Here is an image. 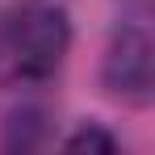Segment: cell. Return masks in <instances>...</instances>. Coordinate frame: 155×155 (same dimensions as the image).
<instances>
[{
  "label": "cell",
  "instance_id": "6da1fadb",
  "mask_svg": "<svg viewBox=\"0 0 155 155\" xmlns=\"http://www.w3.org/2000/svg\"><path fill=\"white\" fill-rule=\"evenodd\" d=\"M71 46L67 8L54 0H17L0 13V80L42 84L51 80Z\"/></svg>",
  "mask_w": 155,
  "mask_h": 155
},
{
  "label": "cell",
  "instance_id": "7a4b0ae2",
  "mask_svg": "<svg viewBox=\"0 0 155 155\" xmlns=\"http://www.w3.org/2000/svg\"><path fill=\"white\" fill-rule=\"evenodd\" d=\"M101 80L109 97L126 105H147L155 97V42L147 29V17H126L113 29V38L105 46Z\"/></svg>",
  "mask_w": 155,
  "mask_h": 155
},
{
  "label": "cell",
  "instance_id": "3957f363",
  "mask_svg": "<svg viewBox=\"0 0 155 155\" xmlns=\"http://www.w3.org/2000/svg\"><path fill=\"white\" fill-rule=\"evenodd\" d=\"M63 147H67V151H117V138L105 134L101 126H80L76 134H67Z\"/></svg>",
  "mask_w": 155,
  "mask_h": 155
}]
</instances>
